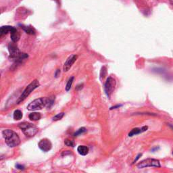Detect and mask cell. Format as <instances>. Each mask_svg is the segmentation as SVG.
I'll return each instance as SVG.
<instances>
[{"label": "cell", "instance_id": "2", "mask_svg": "<svg viewBox=\"0 0 173 173\" xmlns=\"http://www.w3.org/2000/svg\"><path fill=\"white\" fill-rule=\"evenodd\" d=\"M2 135H3L6 143L9 147H14L20 144V139L18 134L11 129H6L3 131Z\"/></svg>", "mask_w": 173, "mask_h": 173}, {"label": "cell", "instance_id": "24", "mask_svg": "<svg viewBox=\"0 0 173 173\" xmlns=\"http://www.w3.org/2000/svg\"><path fill=\"white\" fill-rule=\"evenodd\" d=\"M16 168H17V169H20V170H23L24 169L23 166H21V165H19V164L16 165Z\"/></svg>", "mask_w": 173, "mask_h": 173}, {"label": "cell", "instance_id": "6", "mask_svg": "<svg viewBox=\"0 0 173 173\" xmlns=\"http://www.w3.org/2000/svg\"><path fill=\"white\" fill-rule=\"evenodd\" d=\"M138 169H144L147 167H155L159 168L160 167V163L159 160L156 159H153V158H147V159L143 160L140 162L137 165Z\"/></svg>", "mask_w": 173, "mask_h": 173}, {"label": "cell", "instance_id": "9", "mask_svg": "<svg viewBox=\"0 0 173 173\" xmlns=\"http://www.w3.org/2000/svg\"><path fill=\"white\" fill-rule=\"evenodd\" d=\"M77 58H78V55L75 54L70 55V56L68 58L64 63V67H63V70H64V72L69 71V70L70 69V68L72 66V65L74 64V63L76 62Z\"/></svg>", "mask_w": 173, "mask_h": 173}, {"label": "cell", "instance_id": "4", "mask_svg": "<svg viewBox=\"0 0 173 173\" xmlns=\"http://www.w3.org/2000/svg\"><path fill=\"white\" fill-rule=\"evenodd\" d=\"M18 127L23 131V133L28 137H32L38 132V128L34 125L27 122H23L18 125Z\"/></svg>", "mask_w": 173, "mask_h": 173}, {"label": "cell", "instance_id": "20", "mask_svg": "<svg viewBox=\"0 0 173 173\" xmlns=\"http://www.w3.org/2000/svg\"><path fill=\"white\" fill-rule=\"evenodd\" d=\"M65 145L66 146H69V147H74V142L72 140L70 139H66L64 141Z\"/></svg>", "mask_w": 173, "mask_h": 173}, {"label": "cell", "instance_id": "19", "mask_svg": "<svg viewBox=\"0 0 173 173\" xmlns=\"http://www.w3.org/2000/svg\"><path fill=\"white\" fill-rule=\"evenodd\" d=\"M64 116V112L58 114L57 115H55L54 117H53V121H57V120H61V119L63 118V116Z\"/></svg>", "mask_w": 173, "mask_h": 173}, {"label": "cell", "instance_id": "14", "mask_svg": "<svg viewBox=\"0 0 173 173\" xmlns=\"http://www.w3.org/2000/svg\"><path fill=\"white\" fill-rule=\"evenodd\" d=\"M13 26H3L1 27V30H0V35L1 36L4 35H6L8 33H10L12 29H13Z\"/></svg>", "mask_w": 173, "mask_h": 173}, {"label": "cell", "instance_id": "3", "mask_svg": "<svg viewBox=\"0 0 173 173\" xmlns=\"http://www.w3.org/2000/svg\"><path fill=\"white\" fill-rule=\"evenodd\" d=\"M8 50L9 58L14 60L16 62H22V61L28 58V55L26 53L20 52L18 47L14 43H9L8 45Z\"/></svg>", "mask_w": 173, "mask_h": 173}, {"label": "cell", "instance_id": "11", "mask_svg": "<svg viewBox=\"0 0 173 173\" xmlns=\"http://www.w3.org/2000/svg\"><path fill=\"white\" fill-rule=\"evenodd\" d=\"M147 128H148V127L147 126H143V127L141 128H133V129H132V130H131V132L128 133V136L129 137H133V136H134V135H138V134L143 133V132H144V131H147Z\"/></svg>", "mask_w": 173, "mask_h": 173}, {"label": "cell", "instance_id": "26", "mask_svg": "<svg viewBox=\"0 0 173 173\" xmlns=\"http://www.w3.org/2000/svg\"><path fill=\"white\" fill-rule=\"evenodd\" d=\"M170 127H171V128L173 129V126H172V125H170Z\"/></svg>", "mask_w": 173, "mask_h": 173}, {"label": "cell", "instance_id": "16", "mask_svg": "<svg viewBox=\"0 0 173 173\" xmlns=\"http://www.w3.org/2000/svg\"><path fill=\"white\" fill-rule=\"evenodd\" d=\"M23 118V113L19 109H16L14 112V118L16 120H19Z\"/></svg>", "mask_w": 173, "mask_h": 173}, {"label": "cell", "instance_id": "5", "mask_svg": "<svg viewBox=\"0 0 173 173\" xmlns=\"http://www.w3.org/2000/svg\"><path fill=\"white\" fill-rule=\"evenodd\" d=\"M40 86L39 82L38 80H34L33 82H31L27 87H26V89L24 90L23 93L21 94V96L19 97L18 100L17 101V104H19L21 102H23L24 100H25L26 97H28L29 95L32 93L34 90L38 88Z\"/></svg>", "mask_w": 173, "mask_h": 173}, {"label": "cell", "instance_id": "1", "mask_svg": "<svg viewBox=\"0 0 173 173\" xmlns=\"http://www.w3.org/2000/svg\"><path fill=\"white\" fill-rule=\"evenodd\" d=\"M53 104V99L50 97H41L36 99L27 106V109L29 111H36L41 109L45 107H50Z\"/></svg>", "mask_w": 173, "mask_h": 173}, {"label": "cell", "instance_id": "23", "mask_svg": "<svg viewBox=\"0 0 173 173\" xmlns=\"http://www.w3.org/2000/svg\"><path fill=\"white\" fill-rule=\"evenodd\" d=\"M82 86H83V85H82V84H81V85H77V86L76 87V89H77V90L81 89L82 88Z\"/></svg>", "mask_w": 173, "mask_h": 173}, {"label": "cell", "instance_id": "21", "mask_svg": "<svg viewBox=\"0 0 173 173\" xmlns=\"http://www.w3.org/2000/svg\"><path fill=\"white\" fill-rule=\"evenodd\" d=\"M106 74H107V71H106V68L104 66L101 68V72H100V77L101 79L102 78H104L106 76Z\"/></svg>", "mask_w": 173, "mask_h": 173}, {"label": "cell", "instance_id": "13", "mask_svg": "<svg viewBox=\"0 0 173 173\" xmlns=\"http://www.w3.org/2000/svg\"><path fill=\"white\" fill-rule=\"evenodd\" d=\"M20 26H21V28L23 29V31H24V32L28 34V35H35L36 33L35 29H34L33 27H31V26H24V25H20Z\"/></svg>", "mask_w": 173, "mask_h": 173}, {"label": "cell", "instance_id": "17", "mask_svg": "<svg viewBox=\"0 0 173 173\" xmlns=\"http://www.w3.org/2000/svg\"><path fill=\"white\" fill-rule=\"evenodd\" d=\"M74 77H70L69 81H68L66 85V91H69L70 89V88H71L73 81H74Z\"/></svg>", "mask_w": 173, "mask_h": 173}, {"label": "cell", "instance_id": "8", "mask_svg": "<svg viewBox=\"0 0 173 173\" xmlns=\"http://www.w3.org/2000/svg\"><path fill=\"white\" fill-rule=\"evenodd\" d=\"M38 146L43 152H47L52 149V144L51 141L47 139H43L40 140L39 142Z\"/></svg>", "mask_w": 173, "mask_h": 173}, {"label": "cell", "instance_id": "27", "mask_svg": "<svg viewBox=\"0 0 173 173\" xmlns=\"http://www.w3.org/2000/svg\"><path fill=\"white\" fill-rule=\"evenodd\" d=\"M172 154H173V152H172Z\"/></svg>", "mask_w": 173, "mask_h": 173}, {"label": "cell", "instance_id": "18", "mask_svg": "<svg viewBox=\"0 0 173 173\" xmlns=\"http://www.w3.org/2000/svg\"><path fill=\"white\" fill-rule=\"evenodd\" d=\"M85 132H87V129L85 128V127H81V128H79V130H78L77 132L74 134V135L75 136V137H77V136L81 135V134L84 133Z\"/></svg>", "mask_w": 173, "mask_h": 173}, {"label": "cell", "instance_id": "10", "mask_svg": "<svg viewBox=\"0 0 173 173\" xmlns=\"http://www.w3.org/2000/svg\"><path fill=\"white\" fill-rule=\"evenodd\" d=\"M10 37L13 43H16L20 39V35L16 28L14 27L10 32Z\"/></svg>", "mask_w": 173, "mask_h": 173}, {"label": "cell", "instance_id": "15", "mask_svg": "<svg viewBox=\"0 0 173 173\" xmlns=\"http://www.w3.org/2000/svg\"><path fill=\"white\" fill-rule=\"evenodd\" d=\"M28 118L31 120L36 121L40 120L41 118V115L40 113L39 112H32L28 115Z\"/></svg>", "mask_w": 173, "mask_h": 173}, {"label": "cell", "instance_id": "12", "mask_svg": "<svg viewBox=\"0 0 173 173\" xmlns=\"http://www.w3.org/2000/svg\"><path fill=\"white\" fill-rule=\"evenodd\" d=\"M77 152L80 155H86L89 153V148L85 145H79L77 148Z\"/></svg>", "mask_w": 173, "mask_h": 173}, {"label": "cell", "instance_id": "7", "mask_svg": "<svg viewBox=\"0 0 173 173\" xmlns=\"http://www.w3.org/2000/svg\"><path fill=\"white\" fill-rule=\"evenodd\" d=\"M116 86V80L112 77H109L107 79L106 82L104 85V90L105 92L109 98L110 97L111 95L112 94L114 89Z\"/></svg>", "mask_w": 173, "mask_h": 173}, {"label": "cell", "instance_id": "25", "mask_svg": "<svg viewBox=\"0 0 173 173\" xmlns=\"http://www.w3.org/2000/svg\"><path fill=\"white\" fill-rule=\"evenodd\" d=\"M169 1H170V4L173 6V0H169Z\"/></svg>", "mask_w": 173, "mask_h": 173}, {"label": "cell", "instance_id": "22", "mask_svg": "<svg viewBox=\"0 0 173 173\" xmlns=\"http://www.w3.org/2000/svg\"><path fill=\"white\" fill-rule=\"evenodd\" d=\"M60 74V70H57L56 72L55 73V77H58V76Z\"/></svg>", "mask_w": 173, "mask_h": 173}]
</instances>
